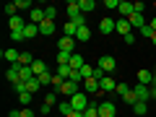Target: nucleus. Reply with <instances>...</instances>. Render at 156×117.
<instances>
[{"label": "nucleus", "instance_id": "nucleus-17", "mask_svg": "<svg viewBox=\"0 0 156 117\" xmlns=\"http://www.w3.org/2000/svg\"><path fill=\"white\" fill-rule=\"evenodd\" d=\"M89 39H91V29H89V26H78L76 42H89Z\"/></svg>", "mask_w": 156, "mask_h": 117}, {"label": "nucleus", "instance_id": "nucleus-40", "mask_svg": "<svg viewBox=\"0 0 156 117\" xmlns=\"http://www.w3.org/2000/svg\"><path fill=\"white\" fill-rule=\"evenodd\" d=\"M44 104H47V107H55V104H57V96H55V94H47Z\"/></svg>", "mask_w": 156, "mask_h": 117}, {"label": "nucleus", "instance_id": "nucleus-44", "mask_svg": "<svg viewBox=\"0 0 156 117\" xmlns=\"http://www.w3.org/2000/svg\"><path fill=\"white\" fill-rule=\"evenodd\" d=\"M151 99H156V78H154V83H151Z\"/></svg>", "mask_w": 156, "mask_h": 117}, {"label": "nucleus", "instance_id": "nucleus-28", "mask_svg": "<svg viewBox=\"0 0 156 117\" xmlns=\"http://www.w3.org/2000/svg\"><path fill=\"white\" fill-rule=\"evenodd\" d=\"M70 70H73L70 65H57V76H60V78H65V81L70 78Z\"/></svg>", "mask_w": 156, "mask_h": 117}, {"label": "nucleus", "instance_id": "nucleus-37", "mask_svg": "<svg viewBox=\"0 0 156 117\" xmlns=\"http://www.w3.org/2000/svg\"><path fill=\"white\" fill-rule=\"evenodd\" d=\"M18 99H21V104H23V107L31 104V94H29V91H26V94H18Z\"/></svg>", "mask_w": 156, "mask_h": 117}, {"label": "nucleus", "instance_id": "nucleus-45", "mask_svg": "<svg viewBox=\"0 0 156 117\" xmlns=\"http://www.w3.org/2000/svg\"><path fill=\"white\" fill-rule=\"evenodd\" d=\"M8 117H21V112H8Z\"/></svg>", "mask_w": 156, "mask_h": 117}, {"label": "nucleus", "instance_id": "nucleus-1", "mask_svg": "<svg viewBox=\"0 0 156 117\" xmlns=\"http://www.w3.org/2000/svg\"><path fill=\"white\" fill-rule=\"evenodd\" d=\"M68 101L73 104V109H76V112H86V109H89V104H91L86 91H78V94L73 96V99H68Z\"/></svg>", "mask_w": 156, "mask_h": 117}, {"label": "nucleus", "instance_id": "nucleus-22", "mask_svg": "<svg viewBox=\"0 0 156 117\" xmlns=\"http://www.w3.org/2000/svg\"><path fill=\"white\" fill-rule=\"evenodd\" d=\"M23 34H26V39H34V37L39 34V26H37V23H31V21H29V23H26V29H23Z\"/></svg>", "mask_w": 156, "mask_h": 117}, {"label": "nucleus", "instance_id": "nucleus-34", "mask_svg": "<svg viewBox=\"0 0 156 117\" xmlns=\"http://www.w3.org/2000/svg\"><path fill=\"white\" fill-rule=\"evenodd\" d=\"M68 81H73V83H81V81H83L81 70H70V78H68Z\"/></svg>", "mask_w": 156, "mask_h": 117}, {"label": "nucleus", "instance_id": "nucleus-48", "mask_svg": "<svg viewBox=\"0 0 156 117\" xmlns=\"http://www.w3.org/2000/svg\"><path fill=\"white\" fill-rule=\"evenodd\" d=\"M151 42H154V44H156V34H154V37H151Z\"/></svg>", "mask_w": 156, "mask_h": 117}, {"label": "nucleus", "instance_id": "nucleus-38", "mask_svg": "<svg viewBox=\"0 0 156 117\" xmlns=\"http://www.w3.org/2000/svg\"><path fill=\"white\" fill-rule=\"evenodd\" d=\"M11 39H13V42H23L26 34H23V31H11Z\"/></svg>", "mask_w": 156, "mask_h": 117}, {"label": "nucleus", "instance_id": "nucleus-41", "mask_svg": "<svg viewBox=\"0 0 156 117\" xmlns=\"http://www.w3.org/2000/svg\"><path fill=\"white\" fill-rule=\"evenodd\" d=\"M104 5L109 8V11H117V8H120V0H107Z\"/></svg>", "mask_w": 156, "mask_h": 117}, {"label": "nucleus", "instance_id": "nucleus-49", "mask_svg": "<svg viewBox=\"0 0 156 117\" xmlns=\"http://www.w3.org/2000/svg\"><path fill=\"white\" fill-rule=\"evenodd\" d=\"M154 78H156V70H154Z\"/></svg>", "mask_w": 156, "mask_h": 117}, {"label": "nucleus", "instance_id": "nucleus-23", "mask_svg": "<svg viewBox=\"0 0 156 117\" xmlns=\"http://www.w3.org/2000/svg\"><path fill=\"white\" fill-rule=\"evenodd\" d=\"M3 57H5V60H8V62L13 65V62H18V57H21V52H18V50H5V52H3Z\"/></svg>", "mask_w": 156, "mask_h": 117}, {"label": "nucleus", "instance_id": "nucleus-13", "mask_svg": "<svg viewBox=\"0 0 156 117\" xmlns=\"http://www.w3.org/2000/svg\"><path fill=\"white\" fill-rule=\"evenodd\" d=\"M76 16H81V5H78V0H70L68 3V21H73Z\"/></svg>", "mask_w": 156, "mask_h": 117}, {"label": "nucleus", "instance_id": "nucleus-8", "mask_svg": "<svg viewBox=\"0 0 156 117\" xmlns=\"http://www.w3.org/2000/svg\"><path fill=\"white\" fill-rule=\"evenodd\" d=\"M73 47H76V39L73 37H62L60 42H57V50L60 52H73Z\"/></svg>", "mask_w": 156, "mask_h": 117}, {"label": "nucleus", "instance_id": "nucleus-29", "mask_svg": "<svg viewBox=\"0 0 156 117\" xmlns=\"http://www.w3.org/2000/svg\"><path fill=\"white\" fill-rule=\"evenodd\" d=\"M83 117H99V104H94V101H91L89 109L83 112Z\"/></svg>", "mask_w": 156, "mask_h": 117}, {"label": "nucleus", "instance_id": "nucleus-39", "mask_svg": "<svg viewBox=\"0 0 156 117\" xmlns=\"http://www.w3.org/2000/svg\"><path fill=\"white\" fill-rule=\"evenodd\" d=\"M128 91H130V86H128V83H117V94H120V96H125Z\"/></svg>", "mask_w": 156, "mask_h": 117}, {"label": "nucleus", "instance_id": "nucleus-10", "mask_svg": "<svg viewBox=\"0 0 156 117\" xmlns=\"http://www.w3.org/2000/svg\"><path fill=\"white\" fill-rule=\"evenodd\" d=\"M117 13H120V16H122V18H130V16H133V3H128V0H122V3H120V8H117Z\"/></svg>", "mask_w": 156, "mask_h": 117}, {"label": "nucleus", "instance_id": "nucleus-18", "mask_svg": "<svg viewBox=\"0 0 156 117\" xmlns=\"http://www.w3.org/2000/svg\"><path fill=\"white\" fill-rule=\"evenodd\" d=\"M57 112H60L62 117H70L76 109H73V104H70V101H60V104H57Z\"/></svg>", "mask_w": 156, "mask_h": 117}, {"label": "nucleus", "instance_id": "nucleus-35", "mask_svg": "<svg viewBox=\"0 0 156 117\" xmlns=\"http://www.w3.org/2000/svg\"><path fill=\"white\" fill-rule=\"evenodd\" d=\"M44 13H47V18H50V21H55V16H57V8H55V5H47V8H44Z\"/></svg>", "mask_w": 156, "mask_h": 117}, {"label": "nucleus", "instance_id": "nucleus-30", "mask_svg": "<svg viewBox=\"0 0 156 117\" xmlns=\"http://www.w3.org/2000/svg\"><path fill=\"white\" fill-rule=\"evenodd\" d=\"M37 81L42 86H52V73H42V76H37Z\"/></svg>", "mask_w": 156, "mask_h": 117}, {"label": "nucleus", "instance_id": "nucleus-27", "mask_svg": "<svg viewBox=\"0 0 156 117\" xmlns=\"http://www.w3.org/2000/svg\"><path fill=\"white\" fill-rule=\"evenodd\" d=\"M31 78H37V76H34V70H31V68H21V81H23V83H29Z\"/></svg>", "mask_w": 156, "mask_h": 117}, {"label": "nucleus", "instance_id": "nucleus-47", "mask_svg": "<svg viewBox=\"0 0 156 117\" xmlns=\"http://www.w3.org/2000/svg\"><path fill=\"white\" fill-rule=\"evenodd\" d=\"M151 29H154V31H156V18H151Z\"/></svg>", "mask_w": 156, "mask_h": 117}, {"label": "nucleus", "instance_id": "nucleus-7", "mask_svg": "<svg viewBox=\"0 0 156 117\" xmlns=\"http://www.w3.org/2000/svg\"><path fill=\"white\" fill-rule=\"evenodd\" d=\"M39 34H42V37H52V34H55V21L44 18V21L39 23Z\"/></svg>", "mask_w": 156, "mask_h": 117}, {"label": "nucleus", "instance_id": "nucleus-6", "mask_svg": "<svg viewBox=\"0 0 156 117\" xmlns=\"http://www.w3.org/2000/svg\"><path fill=\"white\" fill-rule=\"evenodd\" d=\"M133 91H135V96H138V101H148V99H151V86H143V83H138Z\"/></svg>", "mask_w": 156, "mask_h": 117}, {"label": "nucleus", "instance_id": "nucleus-15", "mask_svg": "<svg viewBox=\"0 0 156 117\" xmlns=\"http://www.w3.org/2000/svg\"><path fill=\"white\" fill-rule=\"evenodd\" d=\"M138 83L151 86V83H154V73H151V70H138Z\"/></svg>", "mask_w": 156, "mask_h": 117}, {"label": "nucleus", "instance_id": "nucleus-42", "mask_svg": "<svg viewBox=\"0 0 156 117\" xmlns=\"http://www.w3.org/2000/svg\"><path fill=\"white\" fill-rule=\"evenodd\" d=\"M133 11L135 13H143L146 11V3H133Z\"/></svg>", "mask_w": 156, "mask_h": 117}, {"label": "nucleus", "instance_id": "nucleus-20", "mask_svg": "<svg viewBox=\"0 0 156 117\" xmlns=\"http://www.w3.org/2000/svg\"><path fill=\"white\" fill-rule=\"evenodd\" d=\"M31 70H34V76H42V73H47V62L44 60H34Z\"/></svg>", "mask_w": 156, "mask_h": 117}, {"label": "nucleus", "instance_id": "nucleus-3", "mask_svg": "<svg viewBox=\"0 0 156 117\" xmlns=\"http://www.w3.org/2000/svg\"><path fill=\"white\" fill-rule=\"evenodd\" d=\"M78 91H81V89H78V83H73V81H65V83L60 86V94H62V96H68V99H73Z\"/></svg>", "mask_w": 156, "mask_h": 117}, {"label": "nucleus", "instance_id": "nucleus-9", "mask_svg": "<svg viewBox=\"0 0 156 117\" xmlns=\"http://www.w3.org/2000/svg\"><path fill=\"white\" fill-rule=\"evenodd\" d=\"M29 18H31V23H37V26H39V23H42V21L47 18V13H44V8H31Z\"/></svg>", "mask_w": 156, "mask_h": 117}, {"label": "nucleus", "instance_id": "nucleus-33", "mask_svg": "<svg viewBox=\"0 0 156 117\" xmlns=\"http://www.w3.org/2000/svg\"><path fill=\"white\" fill-rule=\"evenodd\" d=\"M16 8H18V11H29V13H31V3H29V0H18Z\"/></svg>", "mask_w": 156, "mask_h": 117}, {"label": "nucleus", "instance_id": "nucleus-43", "mask_svg": "<svg viewBox=\"0 0 156 117\" xmlns=\"http://www.w3.org/2000/svg\"><path fill=\"white\" fill-rule=\"evenodd\" d=\"M21 117H34V112L29 109V107H23V109H21Z\"/></svg>", "mask_w": 156, "mask_h": 117}, {"label": "nucleus", "instance_id": "nucleus-19", "mask_svg": "<svg viewBox=\"0 0 156 117\" xmlns=\"http://www.w3.org/2000/svg\"><path fill=\"white\" fill-rule=\"evenodd\" d=\"M78 5H81V13L86 16V13H91L96 8V3H94V0H78Z\"/></svg>", "mask_w": 156, "mask_h": 117}, {"label": "nucleus", "instance_id": "nucleus-4", "mask_svg": "<svg viewBox=\"0 0 156 117\" xmlns=\"http://www.w3.org/2000/svg\"><path fill=\"white\" fill-rule=\"evenodd\" d=\"M117 115V107L112 101H101L99 104V117H115Z\"/></svg>", "mask_w": 156, "mask_h": 117}, {"label": "nucleus", "instance_id": "nucleus-14", "mask_svg": "<svg viewBox=\"0 0 156 117\" xmlns=\"http://www.w3.org/2000/svg\"><path fill=\"white\" fill-rule=\"evenodd\" d=\"M83 83H86V91H89V94H101V89H99V81H96L94 76H91V78H86Z\"/></svg>", "mask_w": 156, "mask_h": 117}, {"label": "nucleus", "instance_id": "nucleus-26", "mask_svg": "<svg viewBox=\"0 0 156 117\" xmlns=\"http://www.w3.org/2000/svg\"><path fill=\"white\" fill-rule=\"evenodd\" d=\"M146 109H148V101H135V104H133L135 115H146Z\"/></svg>", "mask_w": 156, "mask_h": 117}, {"label": "nucleus", "instance_id": "nucleus-11", "mask_svg": "<svg viewBox=\"0 0 156 117\" xmlns=\"http://www.w3.org/2000/svg\"><path fill=\"white\" fill-rule=\"evenodd\" d=\"M128 21H130V29H143V26H146V18H143V13H133V16H130Z\"/></svg>", "mask_w": 156, "mask_h": 117}, {"label": "nucleus", "instance_id": "nucleus-21", "mask_svg": "<svg viewBox=\"0 0 156 117\" xmlns=\"http://www.w3.org/2000/svg\"><path fill=\"white\" fill-rule=\"evenodd\" d=\"M62 31H65V37H73L76 39V34H78V26L73 21H65V26H62Z\"/></svg>", "mask_w": 156, "mask_h": 117}, {"label": "nucleus", "instance_id": "nucleus-46", "mask_svg": "<svg viewBox=\"0 0 156 117\" xmlns=\"http://www.w3.org/2000/svg\"><path fill=\"white\" fill-rule=\"evenodd\" d=\"M70 117H83V112H73V115Z\"/></svg>", "mask_w": 156, "mask_h": 117}, {"label": "nucleus", "instance_id": "nucleus-5", "mask_svg": "<svg viewBox=\"0 0 156 117\" xmlns=\"http://www.w3.org/2000/svg\"><path fill=\"white\" fill-rule=\"evenodd\" d=\"M99 31H101V34H112V31H117V21H115V18H101Z\"/></svg>", "mask_w": 156, "mask_h": 117}, {"label": "nucleus", "instance_id": "nucleus-12", "mask_svg": "<svg viewBox=\"0 0 156 117\" xmlns=\"http://www.w3.org/2000/svg\"><path fill=\"white\" fill-rule=\"evenodd\" d=\"M99 89H101V91H117V83L112 81V76H104V78L99 81Z\"/></svg>", "mask_w": 156, "mask_h": 117}, {"label": "nucleus", "instance_id": "nucleus-32", "mask_svg": "<svg viewBox=\"0 0 156 117\" xmlns=\"http://www.w3.org/2000/svg\"><path fill=\"white\" fill-rule=\"evenodd\" d=\"M26 89H29V94H34V91H39V89H42V83H39L37 78H31V81L26 83Z\"/></svg>", "mask_w": 156, "mask_h": 117}, {"label": "nucleus", "instance_id": "nucleus-31", "mask_svg": "<svg viewBox=\"0 0 156 117\" xmlns=\"http://www.w3.org/2000/svg\"><path fill=\"white\" fill-rule=\"evenodd\" d=\"M122 99H125V104H128V107H133V104H135V101H138V96H135V91H133V89H130V91H128V94H125V96H122Z\"/></svg>", "mask_w": 156, "mask_h": 117}, {"label": "nucleus", "instance_id": "nucleus-2", "mask_svg": "<svg viewBox=\"0 0 156 117\" xmlns=\"http://www.w3.org/2000/svg\"><path fill=\"white\" fill-rule=\"evenodd\" d=\"M99 68L107 73V76H109V73L117 68V60H115V57H109V55H104V57H99Z\"/></svg>", "mask_w": 156, "mask_h": 117}, {"label": "nucleus", "instance_id": "nucleus-25", "mask_svg": "<svg viewBox=\"0 0 156 117\" xmlns=\"http://www.w3.org/2000/svg\"><path fill=\"white\" fill-rule=\"evenodd\" d=\"M86 65V62H83V57H81V55H76V52H73V57H70V68H73V70H81V68H83Z\"/></svg>", "mask_w": 156, "mask_h": 117}, {"label": "nucleus", "instance_id": "nucleus-24", "mask_svg": "<svg viewBox=\"0 0 156 117\" xmlns=\"http://www.w3.org/2000/svg\"><path fill=\"white\" fill-rule=\"evenodd\" d=\"M70 57H73V52H60L57 50V65H70Z\"/></svg>", "mask_w": 156, "mask_h": 117}, {"label": "nucleus", "instance_id": "nucleus-16", "mask_svg": "<svg viewBox=\"0 0 156 117\" xmlns=\"http://www.w3.org/2000/svg\"><path fill=\"white\" fill-rule=\"evenodd\" d=\"M117 34H122V37L133 34V31H130V21H128V18H120V21H117Z\"/></svg>", "mask_w": 156, "mask_h": 117}, {"label": "nucleus", "instance_id": "nucleus-36", "mask_svg": "<svg viewBox=\"0 0 156 117\" xmlns=\"http://www.w3.org/2000/svg\"><path fill=\"white\" fill-rule=\"evenodd\" d=\"M140 34H143V37H148V39H151V37H154L156 31H154V29H151V23H146V26L140 29Z\"/></svg>", "mask_w": 156, "mask_h": 117}]
</instances>
